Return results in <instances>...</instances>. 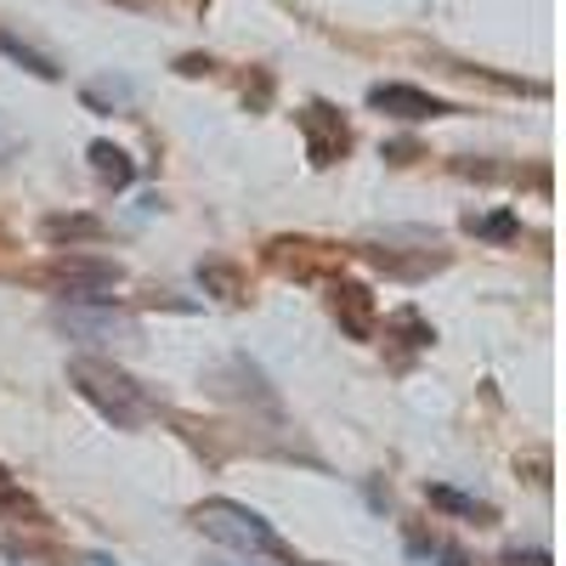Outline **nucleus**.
<instances>
[{"label": "nucleus", "instance_id": "10", "mask_svg": "<svg viewBox=\"0 0 566 566\" xmlns=\"http://www.w3.org/2000/svg\"><path fill=\"white\" fill-rule=\"evenodd\" d=\"M424 499H431L437 510H448V515H464V522H476V527H493V522H499V510H493V504L470 499V493H453V488H442V482L424 488Z\"/></svg>", "mask_w": 566, "mask_h": 566}, {"label": "nucleus", "instance_id": "14", "mask_svg": "<svg viewBox=\"0 0 566 566\" xmlns=\"http://www.w3.org/2000/svg\"><path fill=\"white\" fill-rule=\"evenodd\" d=\"M45 239H103V221H91V216H52V221H45Z\"/></svg>", "mask_w": 566, "mask_h": 566}, {"label": "nucleus", "instance_id": "17", "mask_svg": "<svg viewBox=\"0 0 566 566\" xmlns=\"http://www.w3.org/2000/svg\"><path fill=\"white\" fill-rule=\"evenodd\" d=\"M408 549H413L419 560H442V566H470V560H464V555H459L453 544H442V538H419V533H413V538H408Z\"/></svg>", "mask_w": 566, "mask_h": 566}, {"label": "nucleus", "instance_id": "2", "mask_svg": "<svg viewBox=\"0 0 566 566\" xmlns=\"http://www.w3.org/2000/svg\"><path fill=\"white\" fill-rule=\"evenodd\" d=\"M69 380L80 386V397H85L91 408H97L103 419L125 424V431L154 413L148 391H142L125 368H114V363H103V357H74V363H69Z\"/></svg>", "mask_w": 566, "mask_h": 566}, {"label": "nucleus", "instance_id": "18", "mask_svg": "<svg viewBox=\"0 0 566 566\" xmlns=\"http://www.w3.org/2000/svg\"><path fill=\"white\" fill-rule=\"evenodd\" d=\"M504 566H549L544 549H504Z\"/></svg>", "mask_w": 566, "mask_h": 566}, {"label": "nucleus", "instance_id": "6", "mask_svg": "<svg viewBox=\"0 0 566 566\" xmlns=\"http://www.w3.org/2000/svg\"><path fill=\"white\" fill-rule=\"evenodd\" d=\"M301 130H306V159H312V165H335V159H346V148H352L346 119L328 108V103H306V108H301Z\"/></svg>", "mask_w": 566, "mask_h": 566}, {"label": "nucleus", "instance_id": "7", "mask_svg": "<svg viewBox=\"0 0 566 566\" xmlns=\"http://www.w3.org/2000/svg\"><path fill=\"white\" fill-rule=\"evenodd\" d=\"M368 108H380V114H391V119H408V125L453 114L442 97H431V91H413V85H374V91H368Z\"/></svg>", "mask_w": 566, "mask_h": 566}, {"label": "nucleus", "instance_id": "12", "mask_svg": "<svg viewBox=\"0 0 566 566\" xmlns=\"http://www.w3.org/2000/svg\"><path fill=\"white\" fill-rule=\"evenodd\" d=\"M0 522H40L34 499L18 488V476H12V470H0Z\"/></svg>", "mask_w": 566, "mask_h": 566}, {"label": "nucleus", "instance_id": "3", "mask_svg": "<svg viewBox=\"0 0 566 566\" xmlns=\"http://www.w3.org/2000/svg\"><path fill=\"white\" fill-rule=\"evenodd\" d=\"M266 266H272L277 277L317 283V277H335V272L346 266V250L317 244V239H272V244H266Z\"/></svg>", "mask_w": 566, "mask_h": 566}, {"label": "nucleus", "instance_id": "8", "mask_svg": "<svg viewBox=\"0 0 566 566\" xmlns=\"http://www.w3.org/2000/svg\"><path fill=\"white\" fill-rule=\"evenodd\" d=\"M328 312H335V323L346 328L352 340H374V295H368V283H335V290H328Z\"/></svg>", "mask_w": 566, "mask_h": 566}, {"label": "nucleus", "instance_id": "19", "mask_svg": "<svg viewBox=\"0 0 566 566\" xmlns=\"http://www.w3.org/2000/svg\"><path fill=\"white\" fill-rule=\"evenodd\" d=\"M85 566H114V560H103V555H91V560H85Z\"/></svg>", "mask_w": 566, "mask_h": 566}, {"label": "nucleus", "instance_id": "15", "mask_svg": "<svg viewBox=\"0 0 566 566\" xmlns=\"http://www.w3.org/2000/svg\"><path fill=\"white\" fill-rule=\"evenodd\" d=\"M199 283H205V290H216L221 301H239V295H244V277H239V266H221V261L199 266Z\"/></svg>", "mask_w": 566, "mask_h": 566}, {"label": "nucleus", "instance_id": "1", "mask_svg": "<svg viewBox=\"0 0 566 566\" xmlns=\"http://www.w3.org/2000/svg\"><path fill=\"white\" fill-rule=\"evenodd\" d=\"M193 527H199L205 538L227 544V549L266 555V560H283V566H301V555L266 527V515H255V510L239 504V499H205V504H193Z\"/></svg>", "mask_w": 566, "mask_h": 566}, {"label": "nucleus", "instance_id": "5", "mask_svg": "<svg viewBox=\"0 0 566 566\" xmlns=\"http://www.w3.org/2000/svg\"><path fill=\"white\" fill-rule=\"evenodd\" d=\"M57 323L80 340H136V323L114 306H97V301H69L57 306Z\"/></svg>", "mask_w": 566, "mask_h": 566}, {"label": "nucleus", "instance_id": "13", "mask_svg": "<svg viewBox=\"0 0 566 566\" xmlns=\"http://www.w3.org/2000/svg\"><path fill=\"white\" fill-rule=\"evenodd\" d=\"M130 80H97V85H85V108H103V114H114V108H130Z\"/></svg>", "mask_w": 566, "mask_h": 566}, {"label": "nucleus", "instance_id": "9", "mask_svg": "<svg viewBox=\"0 0 566 566\" xmlns=\"http://www.w3.org/2000/svg\"><path fill=\"white\" fill-rule=\"evenodd\" d=\"M386 340H397V363H408L413 352H424L437 335H431V323H424L413 306H402V312H391V317H386Z\"/></svg>", "mask_w": 566, "mask_h": 566}, {"label": "nucleus", "instance_id": "16", "mask_svg": "<svg viewBox=\"0 0 566 566\" xmlns=\"http://www.w3.org/2000/svg\"><path fill=\"white\" fill-rule=\"evenodd\" d=\"M0 52H7V57H18L29 74H40V80H57V63L52 57H40V52H29V45L23 40H12V34H0Z\"/></svg>", "mask_w": 566, "mask_h": 566}, {"label": "nucleus", "instance_id": "11", "mask_svg": "<svg viewBox=\"0 0 566 566\" xmlns=\"http://www.w3.org/2000/svg\"><path fill=\"white\" fill-rule=\"evenodd\" d=\"M91 170H97L108 187H130L136 181V165L125 148H114V142H91Z\"/></svg>", "mask_w": 566, "mask_h": 566}, {"label": "nucleus", "instance_id": "4", "mask_svg": "<svg viewBox=\"0 0 566 566\" xmlns=\"http://www.w3.org/2000/svg\"><path fill=\"white\" fill-rule=\"evenodd\" d=\"M45 283H57L63 295H80V301H103V290H114V283L125 277L114 261L103 255H52L40 272Z\"/></svg>", "mask_w": 566, "mask_h": 566}]
</instances>
